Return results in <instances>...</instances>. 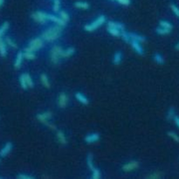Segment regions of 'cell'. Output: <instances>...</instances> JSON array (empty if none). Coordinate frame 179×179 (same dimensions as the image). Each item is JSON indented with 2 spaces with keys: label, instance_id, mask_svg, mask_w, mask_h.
<instances>
[{
  "label": "cell",
  "instance_id": "obj_1",
  "mask_svg": "<svg viewBox=\"0 0 179 179\" xmlns=\"http://www.w3.org/2000/svg\"><path fill=\"white\" fill-rule=\"evenodd\" d=\"M61 31H62V26L59 25V24L52 26V27L49 28L48 30L44 32V33L42 34V38L45 40L49 41V42L55 40L56 39H58L60 36Z\"/></svg>",
  "mask_w": 179,
  "mask_h": 179
},
{
  "label": "cell",
  "instance_id": "obj_2",
  "mask_svg": "<svg viewBox=\"0 0 179 179\" xmlns=\"http://www.w3.org/2000/svg\"><path fill=\"white\" fill-rule=\"evenodd\" d=\"M106 21V18L105 16H100L99 18H97V19L95 21H94L93 23L88 24H86L85 25V30L88 31V32H93L94 30H96L97 28H99L101 25L105 23Z\"/></svg>",
  "mask_w": 179,
  "mask_h": 179
},
{
  "label": "cell",
  "instance_id": "obj_3",
  "mask_svg": "<svg viewBox=\"0 0 179 179\" xmlns=\"http://www.w3.org/2000/svg\"><path fill=\"white\" fill-rule=\"evenodd\" d=\"M63 49L60 46H54L51 51V59H52V62L54 64H57L59 62V59L61 57Z\"/></svg>",
  "mask_w": 179,
  "mask_h": 179
},
{
  "label": "cell",
  "instance_id": "obj_4",
  "mask_svg": "<svg viewBox=\"0 0 179 179\" xmlns=\"http://www.w3.org/2000/svg\"><path fill=\"white\" fill-rule=\"evenodd\" d=\"M32 17L35 21L41 23V24H45L46 22V20L48 19L47 18L48 14L46 12H43V11H36L32 15Z\"/></svg>",
  "mask_w": 179,
  "mask_h": 179
},
{
  "label": "cell",
  "instance_id": "obj_5",
  "mask_svg": "<svg viewBox=\"0 0 179 179\" xmlns=\"http://www.w3.org/2000/svg\"><path fill=\"white\" fill-rule=\"evenodd\" d=\"M52 117V113L51 112H45L43 114H37V118L39 121L41 122L45 123L46 125L48 123V120Z\"/></svg>",
  "mask_w": 179,
  "mask_h": 179
},
{
  "label": "cell",
  "instance_id": "obj_6",
  "mask_svg": "<svg viewBox=\"0 0 179 179\" xmlns=\"http://www.w3.org/2000/svg\"><path fill=\"white\" fill-rule=\"evenodd\" d=\"M139 166V163L136 161H132L129 163H126L122 166V170L124 171H130L132 170H135Z\"/></svg>",
  "mask_w": 179,
  "mask_h": 179
},
{
  "label": "cell",
  "instance_id": "obj_7",
  "mask_svg": "<svg viewBox=\"0 0 179 179\" xmlns=\"http://www.w3.org/2000/svg\"><path fill=\"white\" fill-rule=\"evenodd\" d=\"M47 18H48L49 20H51V21L56 23L57 24H59V25H61V26H65L66 24V22L64 21L61 18H58V17L54 16V15H52V14H48Z\"/></svg>",
  "mask_w": 179,
  "mask_h": 179
},
{
  "label": "cell",
  "instance_id": "obj_8",
  "mask_svg": "<svg viewBox=\"0 0 179 179\" xmlns=\"http://www.w3.org/2000/svg\"><path fill=\"white\" fill-rule=\"evenodd\" d=\"M99 140H100V136H99V134H97V133L90 134V135H88L85 137V141L88 143H94L95 142H98Z\"/></svg>",
  "mask_w": 179,
  "mask_h": 179
},
{
  "label": "cell",
  "instance_id": "obj_9",
  "mask_svg": "<svg viewBox=\"0 0 179 179\" xmlns=\"http://www.w3.org/2000/svg\"><path fill=\"white\" fill-rule=\"evenodd\" d=\"M11 149H12V143L11 142H7L5 147L0 150V156H5V155H7L11 151Z\"/></svg>",
  "mask_w": 179,
  "mask_h": 179
},
{
  "label": "cell",
  "instance_id": "obj_10",
  "mask_svg": "<svg viewBox=\"0 0 179 179\" xmlns=\"http://www.w3.org/2000/svg\"><path fill=\"white\" fill-rule=\"evenodd\" d=\"M23 59H24V53L22 52H18V54H17L15 63H14V67L16 69H18L20 67V66L22 64V61H23Z\"/></svg>",
  "mask_w": 179,
  "mask_h": 179
},
{
  "label": "cell",
  "instance_id": "obj_11",
  "mask_svg": "<svg viewBox=\"0 0 179 179\" xmlns=\"http://www.w3.org/2000/svg\"><path fill=\"white\" fill-rule=\"evenodd\" d=\"M59 106L61 108H64L66 106V103H67V98H66V94L65 93H62L60 94L59 97Z\"/></svg>",
  "mask_w": 179,
  "mask_h": 179
},
{
  "label": "cell",
  "instance_id": "obj_12",
  "mask_svg": "<svg viewBox=\"0 0 179 179\" xmlns=\"http://www.w3.org/2000/svg\"><path fill=\"white\" fill-rule=\"evenodd\" d=\"M130 43H131V46H132V47L134 48V50H135V51H136L137 53L141 54V55L143 53V49L142 48V46L139 45V41L131 40Z\"/></svg>",
  "mask_w": 179,
  "mask_h": 179
},
{
  "label": "cell",
  "instance_id": "obj_13",
  "mask_svg": "<svg viewBox=\"0 0 179 179\" xmlns=\"http://www.w3.org/2000/svg\"><path fill=\"white\" fill-rule=\"evenodd\" d=\"M42 46H43V42L39 43V44H35V45H29L27 47L24 48V52H35V51L41 48Z\"/></svg>",
  "mask_w": 179,
  "mask_h": 179
},
{
  "label": "cell",
  "instance_id": "obj_14",
  "mask_svg": "<svg viewBox=\"0 0 179 179\" xmlns=\"http://www.w3.org/2000/svg\"><path fill=\"white\" fill-rule=\"evenodd\" d=\"M75 97H76V99L81 102V103H82V104H84V105H88V98L86 97L83 94H82V93H76L75 94Z\"/></svg>",
  "mask_w": 179,
  "mask_h": 179
},
{
  "label": "cell",
  "instance_id": "obj_15",
  "mask_svg": "<svg viewBox=\"0 0 179 179\" xmlns=\"http://www.w3.org/2000/svg\"><path fill=\"white\" fill-rule=\"evenodd\" d=\"M108 27L110 28H116V29H119L120 31H124L125 30V27L124 25L122 24V23H118V22H111L109 21L108 23Z\"/></svg>",
  "mask_w": 179,
  "mask_h": 179
},
{
  "label": "cell",
  "instance_id": "obj_16",
  "mask_svg": "<svg viewBox=\"0 0 179 179\" xmlns=\"http://www.w3.org/2000/svg\"><path fill=\"white\" fill-rule=\"evenodd\" d=\"M122 59V54L121 52H117L115 53L114 55V59H113V62L114 65H119L121 64Z\"/></svg>",
  "mask_w": 179,
  "mask_h": 179
},
{
  "label": "cell",
  "instance_id": "obj_17",
  "mask_svg": "<svg viewBox=\"0 0 179 179\" xmlns=\"http://www.w3.org/2000/svg\"><path fill=\"white\" fill-rule=\"evenodd\" d=\"M129 37H130L131 40H136L139 41V42H144L145 41V38L141 36V35H138L136 33H129Z\"/></svg>",
  "mask_w": 179,
  "mask_h": 179
},
{
  "label": "cell",
  "instance_id": "obj_18",
  "mask_svg": "<svg viewBox=\"0 0 179 179\" xmlns=\"http://www.w3.org/2000/svg\"><path fill=\"white\" fill-rule=\"evenodd\" d=\"M6 46H5V43L3 41V40L1 39L0 40V55L2 57H5L7 53H6Z\"/></svg>",
  "mask_w": 179,
  "mask_h": 179
},
{
  "label": "cell",
  "instance_id": "obj_19",
  "mask_svg": "<svg viewBox=\"0 0 179 179\" xmlns=\"http://www.w3.org/2000/svg\"><path fill=\"white\" fill-rule=\"evenodd\" d=\"M74 52H75V49L73 48V47H69L68 49H66V50H63V52H62V54H61V57L63 58H66V57H70V56H72L73 53H74Z\"/></svg>",
  "mask_w": 179,
  "mask_h": 179
},
{
  "label": "cell",
  "instance_id": "obj_20",
  "mask_svg": "<svg viewBox=\"0 0 179 179\" xmlns=\"http://www.w3.org/2000/svg\"><path fill=\"white\" fill-rule=\"evenodd\" d=\"M74 6L77 7V8L84 9V10L89 8V5H88V3H87V2H76V3L74 4Z\"/></svg>",
  "mask_w": 179,
  "mask_h": 179
},
{
  "label": "cell",
  "instance_id": "obj_21",
  "mask_svg": "<svg viewBox=\"0 0 179 179\" xmlns=\"http://www.w3.org/2000/svg\"><path fill=\"white\" fill-rule=\"evenodd\" d=\"M57 137L61 144H64V145H65L66 143V139L65 135H64V133H63L62 131H58Z\"/></svg>",
  "mask_w": 179,
  "mask_h": 179
},
{
  "label": "cell",
  "instance_id": "obj_22",
  "mask_svg": "<svg viewBox=\"0 0 179 179\" xmlns=\"http://www.w3.org/2000/svg\"><path fill=\"white\" fill-rule=\"evenodd\" d=\"M176 116V110L174 107H171L169 110H168V113H167V120L168 121H171L174 119V117Z\"/></svg>",
  "mask_w": 179,
  "mask_h": 179
},
{
  "label": "cell",
  "instance_id": "obj_23",
  "mask_svg": "<svg viewBox=\"0 0 179 179\" xmlns=\"http://www.w3.org/2000/svg\"><path fill=\"white\" fill-rule=\"evenodd\" d=\"M19 82H20V85L22 87L23 89H27V82H26V79H25V73L22 74L20 77H19Z\"/></svg>",
  "mask_w": 179,
  "mask_h": 179
},
{
  "label": "cell",
  "instance_id": "obj_24",
  "mask_svg": "<svg viewBox=\"0 0 179 179\" xmlns=\"http://www.w3.org/2000/svg\"><path fill=\"white\" fill-rule=\"evenodd\" d=\"M154 60L157 64H160V65H163L164 63V59L163 57L160 54V53H155L154 55Z\"/></svg>",
  "mask_w": 179,
  "mask_h": 179
},
{
  "label": "cell",
  "instance_id": "obj_25",
  "mask_svg": "<svg viewBox=\"0 0 179 179\" xmlns=\"http://www.w3.org/2000/svg\"><path fill=\"white\" fill-rule=\"evenodd\" d=\"M87 163H88V166L91 171H94V163H93V155L92 154H88V159H87Z\"/></svg>",
  "mask_w": 179,
  "mask_h": 179
},
{
  "label": "cell",
  "instance_id": "obj_26",
  "mask_svg": "<svg viewBox=\"0 0 179 179\" xmlns=\"http://www.w3.org/2000/svg\"><path fill=\"white\" fill-rule=\"evenodd\" d=\"M9 26H10V24H9V22H7V21H5L4 24L1 25V27H0V34H1L2 36H3V35L5 33V32L8 30Z\"/></svg>",
  "mask_w": 179,
  "mask_h": 179
},
{
  "label": "cell",
  "instance_id": "obj_27",
  "mask_svg": "<svg viewBox=\"0 0 179 179\" xmlns=\"http://www.w3.org/2000/svg\"><path fill=\"white\" fill-rule=\"evenodd\" d=\"M41 82H42V83L44 84V86H45L46 88H50V83H49L48 77H47L45 73H43V74L41 75Z\"/></svg>",
  "mask_w": 179,
  "mask_h": 179
},
{
  "label": "cell",
  "instance_id": "obj_28",
  "mask_svg": "<svg viewBox=\"0 0 179 179\" xmlns=\"http://www.w3.org/2000/svg\"><path fill=\"white\" fill-rule=\"evenodd\" d=\"M107 31H108V33H110L111 35H113V36H120L121 35L120 30L119 29H116V28H110V27H108L107 28Z\"/></svg>",
  "mask_w": 179,
  "mask_h": 179
},
{
  "label": "cell",
  "instance_id": "obj_29",
  "mask_svg": "<svg viewBox=\"0 0 179 179\" xmlns=\"http://www.w3.org/2000/svg\"><path fill=\"white\" fill-rule=\"evenodd\" d=\"M160 26L161 27H163V28H166V29H169V30H171L172 29V24L170 23V22H168V21H160Z\"/></svg>",
  "mask_w": 179,
  "mask_h": 179
},
{
  "label": "cell",
  "instance_id": "obj_30",
  "mask_svg": "<svg viewBox=\"0 0 179 179\" xmlns=\"http://www.w3.org/2000/svg\"><path fill=\"white\" fill-rule=\"evenodd\" d=\"M156 33H157V34H160V35H165V34H169L171 33V30L162 27V28H157Z\"/></svg>",
  "mask_w": 179,
  "mask_h": 179
},
{
  "label": "cell",
  "instance_id": "obj_31",
  "mask_svg": "<svg viewBox=\"0 0 179 179\" xmlns=\"http://www.w3.org/2000/svg\"><path fill=\"white\" fill-rule=\"evenodd\" d=\"M121 36H122V40L125 41V42L129 43L131 41V39L130 37H129V33H127L125 31H122V33H121Z\"/></svg>",
  "mask_w": 179,
  "mask_h": 179
},
{
  "label": "cell",
  "instance_id": "obj_32",
  "mask_svg": "<svg viewBox=\"0 0 179 179\" xmlns=\"http://www.w3.org/2000/svg\"><path fill=\"white\" fill-rule=\"evenodd\" d=\"M25 79H26V82H27V86H28L29 88H33V81L29 73H25Z\"/></svg>",
  "mask_w": 179,
  "mask_h": 179
},
{
  "label": "cell",
  "instance_id": "obj_33",
  "mask_svg": "<svg viewBox=\"0 0 179 179\" xmlns=\"http://www.w3.org/2000/svg\"><path fill=\"white\" fill-rule=\"evenodd\" d=\"M168 136L172 138L175 142H179V136L177 134H176L175 132H172V131H170V132H168Z\"/></svg>",
  "mask_w": 179,
  "mask_h": 179
},
{
  "label": "cell",
  "instance_id": "obj_34",
  "mask_svg": "<svg viewBox=\"0 0 179 179\" xmlns=\"http://www.w3.org/2000/svg\"><path fill=\"white\" fill-rule=\"evenodd\" d=\"M35 54L33 53V52H24V58L26 59H35Z\"/></svg>",
  "mask_w": 179,
  "mask_h": 179
},
{
  "label": "cell",
  "instance_id": "obj_35",
  "mask_svg": "<svg viewBox=\"0 0 179 179\" xmlns=\"http://www.w3.org/2000/svg\"><path fill=\"white\" fill-rule=\"evenodd\" d=\"M5 42H6V44L10 46L11 47H13V48H17L18 47V46H17V44L15 42H13V40H11V39H10L9 37H6V39H5Z\"/></svg>",
  "mask_w": 179,
  "mask_h": 179
},
{
  "label": "cell",
  "instance_id": "obj_36",
  "mask_svg": "<svg viewBox=\"0 0 179 179\" xmlns=\"http://www.w3.org/2000/svg\"><path fill=\"white\" fill-rule=\"evenodd\" d=\"M59 16H60V18H61L64 21H66V22H67V21L69 20V15L65 11H59Z\"/></svg>",
  "mask_w": 179,
  "mask_h": 179
},
{
  "label": "cell",
  "instance_id": "obj_37",
  "mask_svg": "<svg viewBox=\"0 0 179 179\" xmlns=\"http://www.w3.org/2000/svg\"><path fill=\"white\" fill-rule=\"evenodd\" d=\"M59 6H60V1L59 0H54V3H53V11L54 12H59Z\"/></svg>",
  "mask_w": 179,
  "mask_h": 179
},
{
  "label": "cell",
  "instance_id": "obj_38",
  "mask_svg": "<svg viewBox=\"0 0 179 179\" xmlns=\"http://www.w3.org/2000/svg\"><path fill=\"white\" fill-rule=\"evenodd\" d=\"M92 177H93L94 179L101 178V173H100V171H99L98 169H94Z\"/></svg>",
  "mask_w": 179,
  "mask_h": 179
},
{
  "label": "cell",
  "instance_id": "obj_39",
  "mask_svg": "<svg viewBox=\"0 0 179 179\" xmlns=\"http://www.w3.org/2000/svg\"><path fill=\"white\" fill-rule=\"evenodd\" d=\"M171 8L172 10V11L174 12V14L176 15L177 17H178L179 18V8L177 6V5H171Z\"/></svg>",
  "mask_w": 179,
  "mask_h": 179
},
{
  "label": "cell",
  "instance_id": "obj_40",
  "mask_svg": "<svg viewBox=\"0 0 179 179\" xmlns=\"http://www.w3.org/2000/svg\"><path fill=\"white\" fill-rule=\"evenodd\" d=\"M18 178L20 179H33V177L30 175H26V174H19L18 175Z\"/></svg>",
  "mask_w": 179,
  "mask_h": 179
},
{
  "label": "cell",
  "instance_id": "obj_41",
  "mask_svg": "<svg viewBox=\"0 0 179 179\" xmlns=\"http://www.w3.org/2000/svg\"><path fill=\"white\" fill-rule=\"evenodd\" d=\"M117 1L123 5H129L130 4V0H117Z\"/></svg>",
  "mask_w": 179,
  "mask_h": 179
},
{
  "label": "cell",
  "instance_id": "obj_42",
  "mask_svg": "<svg viewBox=\"0 0 179 179\" xmlns=\"http://www.w3.org/2000/svg\"><path fill=\"white\" fill-rule=\"evenodd\" d=\"M160 177H161V174L158 173V172H155L154 174L150 175V176L149 177V178H159Z\"/></svg>",
  "mask_w": 179,
  "mask_h": 179
},
{
  "label": "cell",
  "instance_id": "obj_43",
  "mask_svg": "<svg viewBox=\"0 0 179 179\" xmlns=\"http://www.w3.org/2000/svg\"><path fill=\"white\" fill-rule=\"evenodd\" d=\"M173 120H174L175 124L177 125V128L179 129V116L178 115H177V114H176V116L174 117V119H173Z\"/></svg>",
  "mask_w": 179,
  "mask_h": 179
},
{
  "label": "cell",
  "instance_id": "obj_44",
  "mask_svg": "<svg viewBox=\"0 0 179 179\" xmlns=\"http://www.w3.org/2000/svg\"><path fill=\"white\" fill-rule=\"evenodd\" d=\"M4 3H5V0H0V8H1L2 6H3Z\"/></svg>",
  "mask_w": 179,
  "mask_h": 179
},
{
  "label": "cell",
  "instance_id": "obj_45",
  "mask_svg": "<svg viewBox=\"0 0 179 179\" xmlns=\"http://www.w3.org/2000/svg\"><path fill=\"white\" fill-rule=\"evenodd\" d=\"M175 48L177 49V50H178V51H179V42L177 43V45H176V46H175Z\"/></svg>",
  "mask_w": 179,
  "mask_h": 179
},
{
  "label": "cell",
  "instance_id": "obj_46",
  "mask_svg": "<svg viewBox=\"0 0 179 179\" xmlns=\"http://www.w3.org/2000/svg\"><path fill=\"white\" fill-rule=\"evenodd\" d=\"M1 39H2V35L0 34V40H1Z\"/></svg>",
  "mask_w": 179,
  "mask_h": 179
}]
</instances>
